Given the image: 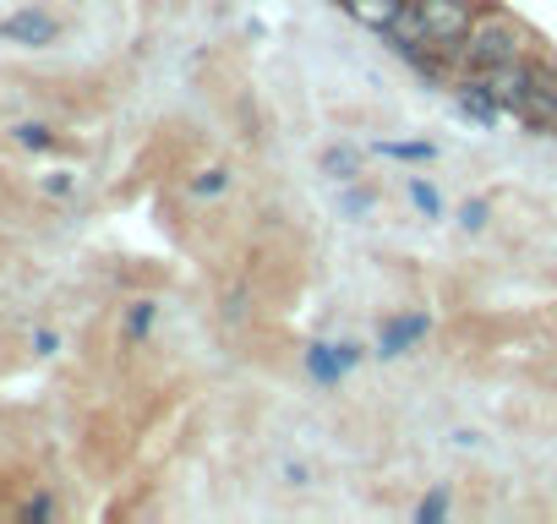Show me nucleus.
<instances>
[{"mask_svg": "<svg viewBox=\"0 0 557 524\" xmlns=\"http://www.w3.org/2000/svg\"><path fill=\"white\" fill-rule=\"evenodd\" d=\"M513 55H524V34H519V23L503 17V12H481L475 28H470V39L459 45V66H465V72H486V66L513 61Z\"/></svg>", "mask_w": 557, "mask_h": 524, "instance_id": "f257e3e1", "label": "nucleus"}, {"mask_svg": "<svg viewBox=\"0 0 557 524\" xmlns=\"http://www.w3.org/2000/svg\"><path fill=\"white\" fill-rule=\"evenodd\" d=\"M410 12L421 17V34L426 45L437 50H459L481 17V0H410Z\"/></svg>", "mask_w": 557, "mask_h": 524, "instance_id": "f03ea898", "label": "nucleus"}, {"mask_svg": "<svg viewBox=\"0 0 557 524\" xmlns=\"http://www.w3.org/2000/svg\"><path fill=\"white\" fill-rule=\"evenodd\" d=\"M519 121H524L530 132H552V126H557V66H552V61H535V55H530V88H524Z\"/></svg>", "mask_w": 557, "mask_h": 524, "instance_id": "7ed1b4c3", "label": "nucleus"}, {"mask_svg": "<svg viewBox=\"0 0 557 524\" xmlns=\"http://www.w3.org/2000/svg\"><path fill=\"white\" fill-rule=\"evenodd\" d=\"M475 77L486 83V93H492V104H497L503 115H519V110H524V88H530V55L497 61V66H486V72H475Z\"/></svg>", "mask_w": 557, "mask_h": 524, "instance_id": "20e7f679", "label": "nucleus"}, {"mask_svg": "<svg viewBox=\"0 0 557 524\" xmlns=\"http://www.w3.org/2000/svg\"><path fill=\"white\" fill-rule=\"evenodd\" d=\"M55 34H61V23L39 7H23V12H12L7 23H0V39L23 45V50H45V45H55Z\"/></svg>", "mask_w": 557, "mask_h": 524, "instance_id": "39448f33", "label": "nucleus"}, {"mask_svg": "<svg viewBox=\"0 0 557 524\" xmlns=\"http://www.w3.org/2000/svg\"><path fill=\"white\" fill-rule=\"evenodd\" d=\"M426 328H432V317L426 312H405V317H388L383 323V334H377V355L383 361H394V355H405L416 339H426Z\"/></svg>", "mask_w": 557, "mask_h": 524, "instance_id": "423d86ee", "label": "nucleus"}, {"mask_svg": "<svg viewBox=\"0 0 557 524\" xmlns=\"http://www.w3.org/2000/svg\"><path fill=\"white\" fill-rule=\"evenodd\" d=\"M356 361H361L356 345H312V350H307V372H312L318 383H339Z\"/></svg>", "mask_w": 557, "mask_h": 524, "instance_id": "0eeeda50", "label": "nucleus"}, {"mask_svg": "<svg viewBox=\"0 0 557 524\" xmlns=\"http://www.w3.org/2000/svg\"><path fill=\"white\" fill-rule=\"evenodd\" d=\"M454 99H459V110H465L475 126H497V115H503V110L492 104V93H486V83H481L475 72H465V77L454 83Z\"/></svg>", "mask_w": 557, "mask_h": 524, "instance_id": "6e6552de", "label": "nucleus"}, {"mask_svg": "<svg viewBox=\"0 0 557 524\" xmlns=\"http://www.w3.org/2000/svg\"><path fill=\"white\" fill-rule=\"evenodd\" d=\"M339 7H345V17H356L361 28L388 34V28H394V17L410 7V0H339Z\"/></svg>", "mask_w": 557, "mask_h": 524, "instance_id": "1a4fd4ad", "label": "nucleus"}, {"mask_svg": "<svg viewBox=\"0 0 557 524\" xmlns=\"http://www.w3.org/2000/svg\"><path fill=\"white\" fill-rule=\"evenodd\" d=\"M410 202H416L426 219H437V213H443V197H437V186H432V180H421V175L410 180Z\"/></svg>", "mask_w": 557, "mask_h": 524, "instance_id": "9d476101", "label": "nucleus"}, {"mask_svg": "<svg viewBox=\"0 0 557 524\" xmlns=\"http://www.w3.org/2000/svg\"><path fill=\"white\" fill-rule=\"evenodd\" d=\"M17 142L45 153V148H55V132H50V126H39V121H23V126H17Z\"/></svg>", "mask_w": 557, "mask_h": 524, "instance_id": "9b49d317", "label": "nucleus"}, {"mask_svg": "<svg viewBox=\"0 0 557 524\" xmlns=\"http://www.w3.org/2000/svg\"><path fill=\"white\" fill-rule=\"evenodd\" d=\"M377 153H388V159H410V164H416V159H432L437 148H432V142H377Z\"/></svg>", "mask_w": 557, "mask_h": 524, "instance_id": "f8f14e48", "label": "nucleus"}, {"mask_svg": "<svg viewBox=\"0 0 557 524\" xmlns=\"http://www.w3.org/2000/svg\"><path fill=\"white\" fill-rule=\"evenodd\" d=\"M323 170L339 175V180H356V153H350V148H329V153H323Z\"/></svg>", "mask_w": 557, "mask_h": 524, "instance_id": "ddd939ff", "label": "nucleus"}, {"mask_svg": "<svg viewBox=\"0 0 557 524\" xmlns=\"http://www.w3.org/2000/svg\"><path fill=\"white\" fill-rule=\"evenodd\" d=\"M224 186H230V170H219V164H213V170H202V175L191 180V197H219Z\"/></svg>", "mask_w": 557, "mask_h": 524, "instance_id": "4468645a", "label": "nucleus"}, {"mask_svg": "<svg viewBox=\"0 0 557 524\" xmlns=\"http://www.w3.org/2000/svg\"><path fill=\"white\" fill-rule=\"evenodd\" d=\"M148 328H153V301H137V307L126 312V334H132V339H143Z\"/></svg>", "mask_w": 557, "mask_h": 524, "instance_id": "2eb2a0df", "label": "nucleus"}, {"mask_svg": "<svg viewBox=\"0 0 557 524\" xmlns=\"http://www.w3.org/2000/svg\"><path fill=\"white\" fill-rule=\"evenodd\" d=\"M443 513H448V497H443V491L421 497V508H416V519H421V524H432V519H443Z\"/></svg>", "mask_w": 557, "mask_h": 524, "instance_id": "dca6fc26", "label": "nucleus"}, {"mask_svg": "<svg viewBox=\"0 0 557 524\" xmlns=\"http://www.w3.org/2000/svg\"><path fill=\"white\" fill-rule=\"evenodd\" d=\"M459 224H465V229H486V202H481V197L465 202V208H459Z\"/></svg>", "mask_w": 557, "mask_h": 524, "instance_id": "f3484780", "label": "nucleus"}, {"mask_svg": "<svg viewBox=\"0 0 557 524\" xmlns=\"http://www.w3.org/2000/svg\"><path fill=\"white\" fill-rule=\"evenodd\" d=\"M50 513H55V502H50V497H34V502L23 508V519H50Z\"/></svg>", "mask_w": 557, "mask_h": 524, "instance_id": "a211bd4d", "label": "nucleus"}, {"mask_svg": "<svg viewBox=\"0 0 557 524\" xmlns=\"http://www.w3.org/2000/svg\"><path fill=\"white\" fill-rule=\"evenodd\" d=\"M45 191H50V197H66V191H72V175H50Z\"/></svg>", "mask_w": 557, "mask_h": 524, "instance_id": "6ab92c4d", "label": "nucleus"}]
</instances>
